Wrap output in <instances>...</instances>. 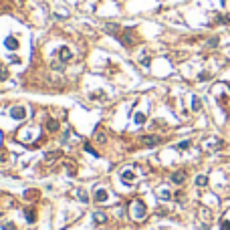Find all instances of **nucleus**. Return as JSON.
I'll return each mask as SVG.
<instances>
[{
  "label": "nucleus",
  "instance_id": "1",
  "mask_svg": "<svg viewBox=\"0 0 230 230\" xmlns=\"http://www.w3.org/2000/svg\"><path fill=\"white\" fill-rule=\"evenodd\" d=\"M129 216L133 218L135 222H141L145 218V206H143L141 200H131L129 202Z\"/></svg>",
  "mask_w": 230,
  "mask_h": 230
},
{
  "label": "nucleus",
  "instance_id": "9",
  "mask_svg": "<svg viewBox=\"0 0 230 230\" xmlns=\"http://www.w3.org/2000/svg\"><path fill=\"white\" fill-rule=\"evenodd\" d=\"M59 57H61L63 61H71V57H73V54H71V51H69V48L63 47V48H61V53H59Z\"/></svg>",
  "mask_w": 230,
  "mask_h": 230
},
{
  "label": "nucleus",
  "instance_id": "18",
  "mask_svg": "<svg viewBox=\"0 0 230 230\" xmlns=\"http://www.w3.org/2000/svg\"><path fill=\"white\" fill-rule=\"evenodd\" d=\"M218 45V39H210L208 41V47H216Z\"/></svg>",
  "mask_w": 230,
  "mask_h": 230
},
{
  "label": "nucleus",
  "instance_id": "14",
  "mask_svg": "<svg viewBox=\"0 0 230 230\" xmlns=\"http://www.w3.org/2000/svg\"><path fill=\"white\" fill-rule=\"evenodd\" d=\"M6 45H8V47H10V48H16V47H18V42H16V39H8V41H6Z\"/></svg>",
  "mask_w": 230,
  "mask_h": 230
},
{
  "label": "nucleus",
  "instance_id": "8",
  "mask_svg": "<svg viewBox=\"0 0 230 230\" xmlns=\"http://www.w3.org/2000/svg\"><path fill=\"white\" fill-rule=\"evenodd\" d=\"M218 145H222V141L220 139H208V141H204V148H218Z\"/></svg>",
  "mask_w": 230,
  "mask_h": 230
},
{
  "label": "nucleus",
  "instance_id": "12",
  "mask_svg": "<svg viewBox=\"0 0 230 230\" xmlns=\"http://www.w3.org/2000/svg\"><path fill=\"white\" fill-rule=\"evenodd\" d=\"M75 194H77V196H79V200H81V202H87L89 198H87V194H85V192H83V190H77V192H75Z\"/></svg>",
  "mask_w": 230,
  "mask_h": 230
},
{
  "label": "nucleus",
  "instance_id": "11",
  "mask_svg": "<svg viewBox=\"0 0 230 230\" xmlns=\"http://www.w3.org/2000/svg\"><path fill=\"white\" fill-rule=\"evenodd\" d=\"M196 184L202 188V186H206V184H208V178H206V176H198L196 178Z\"/></svg>",
  "mask_w": 230,
  "mask_h": 230
},
{
  "label": "nucleus",
  "instance_id": "2",
  "mask_svg": "<svg viewBox=\"0 0 230 230\" xmlns=\"http://www.w3.org/2000/svg\"><path fill=\"white\" fill-rule=\"evenodd\" d=\"M10 115H12L14 119H24L26 109H24V107H12V109H10Z\"/></svg>",
  "mask_w": 230,
  "mask_h": 230
},
{
  "label": "nucleus",
  "instance_id": "5",
  "mask_svg": "<svg viewBox=\"0 0 230 230\" xmlns=\"http://www.w3.org/2000/svg\"><path fill=\"white\" fill-rule=\"evenodd\" d=\"M160 141H162V139H160L157 135H149V137H143V143H145V145H156V143H160Z\"/></svg>",
  "mask_w": 230,
  "mask_h": 230
},
{
  "label": "nucleus",
  "instance_id": "16",
  "mask_svg": "<svg viewBox=\"0 0 230 230\" xmlns=\"http://www.w3.org/2000/svg\"><path fill=\"white\" fill-rule=\"evenodd\" d=\"M26 220H28V222H34V212H33V210L26 212Z\"/></svg>",
  "mask_w": 230,
  "mask_h": 230
},
{
  "label": "nucleus",
  "instance_id": "10",
  "mask_svg": "<svg viewBox=\"0 0 230 230\" xmlns=\"http://www.w3.org/2000/svg\"><path fill=\"white\" fill-rule=\"evenodd\" d=\"M95 137H97V139H99L101 143H105V141H107V135H105V131H103L101 127L97 129V135H95Z\"/></svg>",
  "mask_w": 230,
  "mask_h": 230
},
{
  "label": "nucleus",
  "instance_id": "3",
  "mask_svg": "<svg viewBox=\"0 0 230 230\" xmlns=\"http://www.w3.org/2000/svg\"><path fill=\"white\" fill-rule=\"evenodd\" d=\"M59 157H61V151H53V154H47V156H45V160H42V162L47 163V166H53V163L57 162Z\"/></svg>",
  "mask_w": 230,
  "mask_h": 230
},
{
  "label": "nucleus",
  "instance_id": "17",
  "mask_svg": "<svg viewBox=\"0 0 230 230\" xmlns=\"http://www.w3.org/2000/svg\"><path fill=\"white\" fill-rule=\"evenodd\" d=\"M190 148V141H182V143H178V149H186Z\"/></svg>",
  "mask_w": 230,
  "mask_h": 230
},
{
  "label": "nucleus",
  "instance_id": "4",
  "mask_svg": "<svg viewBox=\"0 0 230 230\" xmlns=\"http://www.w3.org/2000/svg\"><path fill=\"white\" fill-rule=\"evenodd\" d=\"M184 180H186V172H174L172 174V182L174 184H184Z\"/></svg>",
  "mask_w": 230,
  "mask_h": 230
},
{
  "label": "nucleus",
  "instance_id": "13",
  "mask_svg": "<svg viewBox=\"0 0 230 230\" xmlns=\"http://www.w3.org/2000/svg\"><path fill=\"white\" fill-rule=\"evenodd\" d=\"M59 129V123L57 121H48V131H57Z\"/></svg>",
  "mask_w": 230,
  "mask_h": 230
},
{
  "label": "nucleus",
  "instance_id": "19",
  "mask_svg": "<svg viewBox=\"0 0 230 230\" xmlns=\"http://www.w3.org/2000/svg\"><path fill=\"white\" fill-rule=\"evenodd\" d=\"M192 107H194V109H200V99H194V103H192Z\"/></svg>",
  "mask_w": 230,
  "mask_h": 230
},
{
  "label": "nucleus",
  "instance_id": "7",
  "mask_svg": "<svg viewBox=\"0 0 230 230\" xmlns=\"http://www.w3.org/2000/svg\"><path fill=\"white\" fill-rule=\"evenodd\" d=\"M93 220L97 224H103V222H107V216H105L103 212H95V214H93Z\"/></svg>",
  "mask_w": 230,
  "mask_h": 230
},
{
  "label": "nucleus",
  "instance_id": "20",
  "mask_svg": "<svg viewBox=\"0 0 230 230\" xmlns=\"http://www.w3.org/2000/svg\"><path fill=\"white\" fill-rule=\"evenodd\" d=\"M222 230H230V222H224L222 224Z\"/></svg>",
  "mask_w": 230,
  "mask_h": 230
},
{
  "label": "nucleus",
  "instance_id": "6",
  "mask_svg": "<svg viewBox=\"0 0 230 230\" xmlns=\"http://www.w3.org/2000/svg\"><path fill=\"white\" fill-rule=\"evenodd\" d=\"M107 192H105V190H97V192H95V200H97V202H105V200H107Z\"/></svg>",
  "mask_w": 230,
  "mask_h": 230
},
{
  "label": "nucleus",
  "instance_id": "15",
  "mask_svg": "<svg viewBox=\"0 0 230 230\" xmlns=\"http://www.w3.org/2000/svg\"><path fill=\"white\" fill-rule=\"evenodd\" d=\"M6 77H8V73H6V71H4V67L0 65V81H4Z\"/></svg>",
  "mask_w": 230,
  "mask_h": 230
}]
</instances>
